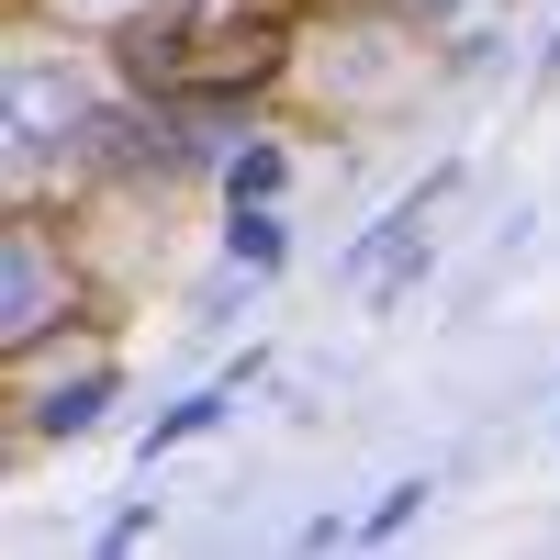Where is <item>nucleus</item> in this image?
<instances>
[{
	"label": "nucleus",
	"instance_id": "4",
	"mask_svg": "<svg viewBox=\"0 0 560 560\" xmlns=\"http://www.w3.org/2000/svg\"><path fill=\"white\" fill-rule=\"evenodd\" d=\"M236 393H247V370H224V382H202L179 415H158V427H147V459H168V448H191L202 427H224V415H236Z\"/></svg>",
	"mask_w": 560,
	"mask_h": 560
},
{
	"label": "nucleus",
	"instance_id": "6",
	"mask_svg": "<svg viewBox=\"0 0 560 560\" xmlns=\"http://www.w3.org/2000/svg\"><path fill=\"white\" fill-rule=\"evenodd\" d=\"M280 179H292V168H280V147H236V158H224V191H236V202H269Z\"/></svg>",
	"mask_w": 560,
	"mask_h": 560
},
{
	"label": "nucleus",
	"instance_id": "5",
	"mask_svg": "<svg viewBox=\"0 0 560 560\" xmlns=\"http://www.w3.org/2000/svg\"><path fill=\"white\" fill-rule=\"evenodd\" d=\"M280 247H292V236H280V213H269V202H236V224H224V269L269 280V269H280Z\"/></svg>",
	"mask_w": 560,
	"mask_h": 560
},
{
	"label": "nucleus",
	"instance_id": "7",
	"mask_svg": "<svg viewBox=\"0 0 560 560\" xmlns=\"http://www.w3.org/2000/svg\"><path fill=\"white\" fill-rule=\"evenodd\" d=\"M415 504H427V482H393V493H382V504H370V516H359V538H393V527L415 516Z\"/></svg>",
	"mask_w": 560,
	"mask_h": 560
},
{
	"label": "nucleus",
	"instance_id": "8",
	"mask_svg": "<svg viewBox=\"0 0 560 560\" xmlns=\"http://www.w3.org/2000/svg\"><path fill=\"white\" fill-rule=\"evenodd\" d=\"M404 12H415V23H448V12H459V0H404Z\"/></svg>",
	"mask_w": 560,
	"mask_h": 560
},
{
	"label": "nucleus",
	"instance_id": "2",
	"mask_svg": "<svg viewBox=\"0 0 560 560\" xmlns=\"http://www.w3.org/2000/svg\"><path fill=\"white\" fill-rule=\"evenodd\" d=\"M68 314H79L68 258L45 247V224H12V236H0V348H12V359H34Z\"/></svg>",
	"mask_w": 560,
	"mask_h": 560
},
{
	"label": "nucleus",
	"instance_id": "3",
	"mask_svg": "<svg viewBox=\"0 0 560 560\" xmlns=\"http://www.w3.org/2000/svg\"><path fill=\"white\" fill-rule=\"evenodd\" d=\"M102 404H113V370L90 359L79 382H45V393H34V438H90V427H102Z\"/></svg>",
	"mask_w": 560,
	"mask_h": 560
},
{
	"label": "nucleus",
	"instance_id": "9",
	"mask_svg": "<svg viewBox=\"0 0 560 560\" xmlns=\"http://www.w3.org/2000/svg\"><path fill=\"white\" fill-rule=\"evenodd\" d=\"M79 12H113V0H79Z\"/></svg>",
	"mask_w": 560,
	"mask_h": 560
},
{
	"label": "nucleus",
	"instance_id": "1",
	"mask_svg": "<svg viewBox=\"0 0 560 560\" xmlns=\"http://www.w3.org/2000/svg\"><path fill=\"white\" fill-rule=\"evenodd\" d=\"M113 113L90 102V79L57 57V45H12V79H0V135H12V179H34L45 158L90 147Z\"/></svg>",
	"mask_w": 560,
	"mask_h": 560
}]
</instances>
